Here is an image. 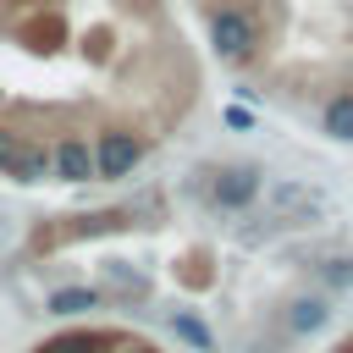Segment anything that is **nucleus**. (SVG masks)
<instances>
[{
	"label": "nucleus",
	"mask_w": 353,
	"mask_h": 353,
	"mask_svg": "<svg viewBox=\"0 0 353 353\" xmlns=\"http://www.w3.org/2000/svg\"><path fill=\"white\" fill-rule=\"evenodd\" d=\"M215 50L331 138H353V0H193Z\"/></svg>",
	"instance_id": "2"
},
{
	"label": "nucleus",
	"mask_w": 353,
	"mask_h": 353,
	"mask_svg": "<svg viewBox=\"0 0 353 353\" xmlns=\"http://www.w3.org/2000/svg\"><path fill=\"white\" fill-rule=\"evenodd\" d=\"M199 88L176 0H0V176L110 182Z\"/></svg>",
	"instance_id": "1"
}]
</instances>
